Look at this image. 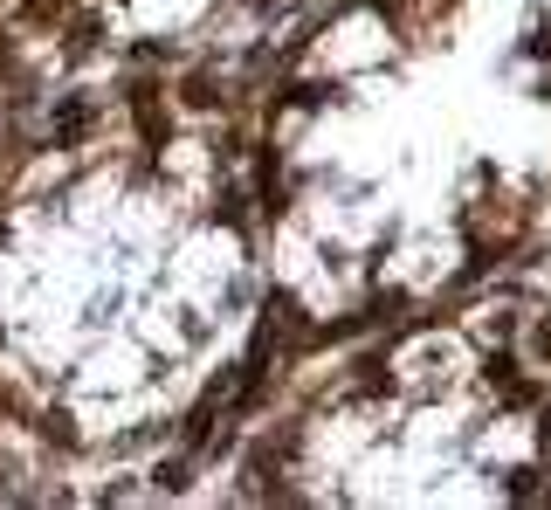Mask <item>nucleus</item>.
<instances>
[{
	"mask_svg": "<svg viewBox=\"0 0 551 510\" xmlns=\"http://www.w3.org/2000/svg\"><path fill=\"white\" fill-rule=\"evenodd\" d=\"M545 442H551V414H545Z\"/></svg>",
	"mask_w": 551,
	"mask_h": 510,
	"instance_id": "f257e3e1",
	"label": "nucleus"
}]
</instances>
